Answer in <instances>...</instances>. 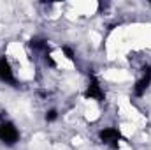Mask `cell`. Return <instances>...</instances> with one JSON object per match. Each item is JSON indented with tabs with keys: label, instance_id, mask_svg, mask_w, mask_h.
<instances>
[{
	"label": "cell",
	"instance_id": "cell-5",
	"mask_svg": "<svg viewBox=\"0 0 151 150\" xmlns=\"http://www.w3.org/2000/svg\"><path fill=\"white\" fill-rule=\"evenodd\" d=\"M150 83H151V67H148V69H146V74H144V78H142V79H139V81L135 83L134 94H135V95H142V94L146 92V88L150 87Z\"/></svg>",
	"mask_w": 151,
	"mask_h": 150
},
{
	"label": "cell",
	"instance_id": "cell-2",
	"mask_svg": "<svg viewBox=\"0 0 151 150\" xmlns=\"http://www.w3.org/2000/svg\"><path fill=\"white\" fill-rule=\"evenodd\" d=\"M86 97H90V99H97V101H104V92H102V88H100V85H99V81H97V78L95 76H91L90 78V85H88V90H86V94H84Z\"/></svg>",
	"mask_w": 151,
	"mask_h": 150
},
{
	"label": "cell",
	"instance_id": "cell-10",
	"mask_svg": "<svg viewBox=\"0 0 151 150\" xmlns=\"http://www.w3.org/2000/svg\"><path fill=\"white\" fill-rule=\"evenodd\" d=\"M2 124H4V118H2V115H0V125H2Z\"/></svg>",
	"mask_w": 151,
	"mask_h": 150
},
{
	"label": "cell",
	"instance_id": "cell-8",
	"mask_svg": "<svg viewBox=\"0 0 151 150\" xmlns=\"http://www.w3.org/2000/svg\"><path fill=\"white\" fill-rule=\"evenodd\" d=\"M63 53L67 55V58H69V60H74V53H72V50H70V48H67V46H65V48H63Z\"/></svg>",
	"mask_w": 151,
	"mask_h": 150
},
{
	"label": "cell",
	"instance_id": "cell-1",
	"mask_svg": "<svg viewBox=\"0 0 151 150\" xmlns=\"http://www.w3.org/2000/svg\"><path fill=\"white\" fill-rule=\"evenodd\" d=\"M18 138H19V133H18V129H16L11 122H4V124L0 125V140H2L4 143L14 145V143L18 141Z\"/></svg>",
	"mask_w": 151,
	"mask_h": 150
},
{
	"label": "cell",
	"instance_id": "cell-7",
	"mask_svg": "<svg viewBox=\"0 0 151 150\" xmlns=\"http://www.w3.org/2000/svg\"><path fill=\"white\" fill-rule=\"evenodd\" d=\"M56 117H58V115H56V111H55V110H49V111L46 113V120H47V122L56 120Z\"/></svg>",
	"mask_w": 151,
	"mask_h": 150
},
{
	"label": "cell",
	"instance_id": "cell-4",
	"mask_svg": "<svg viewBox=\"0 0 151 150\" xmlns=\"http://www.w3.org/2000/svg\"><path fill=\"white\" fill-rule=\"evenodd\" d=\"M119 138H121V134H119V131L114 129V127H107V129L100 131V140H102L104 143H107V145H111V143H114V141H118Z\"/></svg>",
	"mask_w": 151,
	"mask_h": 150
},
{
	"label": "cell",
	"instance_id": "cell-6",
	"mask_svg": "<svg viewBox=\"0 0 151 150\" xmlns=\"http://www.w3.org/2000/svg\"><path fill=\"white\" fill-rule=\"evenodd\" d=\"M30 46H32L34 50H42V51L47 50V42L42 41V39H32V41H30Z\"/></svg>",
	"mask_w": 151,
	"mask_h": 150
},
{
	"label": "cell",
	"instance_id": "cell-9",
	"mask_svg": "<svg viewBox=\"0 0 151 150\" xmlns=\"http://www.w3.org/2000/svg\"><path fill=\"white\" fill-rule=\"evenodd\" d=\"M46 64H49L51 67H55V60H53V58H51L49 55H46Z\"/></svg>",
	"mask_w": 151,
	"mask_h": 150
},
{
	"label": "cell",
	"instance_id": "cell-3",
	"mask_svg": "<svg viewBox=\"0 0 151 150\" xmlns=\"http://www.w3.org/2000/svg\"><path fill=\"white\" fill-rule=\"evenodd\" d=\"M0 79L16 85V79H14V76H12L11 66H9V62H7L5 58H0Z\"/></svg>",
	"mask_w": 151,
	"mask_h": 150
}]
</instances>
